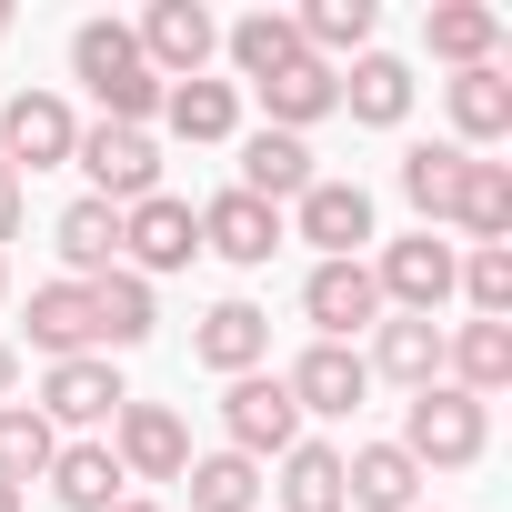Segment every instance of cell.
Masks as SVG:
<instances>
[{"label": "cell", "instance_id": "6da1fadb", "mask_svg": "<svg viewBox=\"0 0 512 512\" xmlns=\"http://www.w3.org/2000/svg\"><path fill=\"white\" fill-rule=\"evenodd\" d=\"M71 81L101 101V121H131V131L161 121V81H151L131 21H81V31H71Z\"/></svg>", "mask_w": 512, "mask_h": 512}, {"label": "cell", "instance_id": "7a4b0ae2", "mask_svg": "<svg viewBox=\"0 0 512 512\" xmlns=\"http://www.w3.org/2000/svg\"><path fill=\"white\" fill-rule=\"evenodd\" d=\"M412 462H422V482L432 472H472L482 452H492V402H472V392H452V382H422L412 402H402V432H392Z\"/></svg>", "mask_w": 512, "mask_h": 512}, {"label": "cell", "instance_id": "3957f363", "mask_svg": "<svg viewBox=\"0 0 512 512\" xmlns=\"http://www.w3.org/2000/svg\"><path fill=\"white\" fill-rule=\"evenodd\" d=\"M71 161L91 171V201H111V211H131V201H151V191H161V141H151V131H131V121H81Z\"/></svg>", "mask_w": 512, "mask_h": 512}, {"label": "cell", "instance_id": "277c9868", "mask_svg": "<svg viewBox=\"0 0 512 512\" xmlns=\"http://www.w3.org/2000/svg\"><path fill=\"white\" fill-rule=\"evenodd\" d=\"M131 392H121V362L111 352H71V362H51L41 372V422L51 432H71V442H91V432H111V412H121Z\"/></svg>", "mask_w": 512, "mask_h": 512}, {"label": "cell", "instance_id": "5b68a950", "mask_svg": "<svg viewBox=\"0 0 512 512\" xmlns=\"http://www.w3.org/2000/svg\"><path fill=\"white\" fill-rule=\"evenodd\" d=\"M292 442H302V412H292L282 372H241V382H221V452H241V462H282Z\"/></svg>", "mask_w": 512, "mask_h": 512}, {"label": "cell", "instance_id": "8992f818", "mask_svg": "<svg viewBox=\"0 0 512 512\" xmlns=\"http://www.w3.org/2000/svg\"><path fill=\"white\" fill-rule=\"evenodd\" d=\"M452 282H462V251L442 241V231H402V241H382V262H372V292H382V312H442L452 302Z\"/></svg>", "mask_w": 512, "mask_h": 512}, {"label": "cell", "instance_id": "52a82bcc", "mask_svg": "<svg viewBox=\"0 0 512 512\" xmlns=\"http://www.w3.org/2000/svg\"><path fill=\"white\" fill-rule=\"evenodd\" d=\"M131 41H141L151 81L171 91V81H211V51H221V21L201 11V0H151V11L131 21Z\"/></svg>", "mask_w": 512, "mask_h": 512}, {"label": "cell", "instance_id": "ba28073f", "mask_svg": "<svg viewBox=\"0 0 512 512\" xmlns=\"http://www.w3.org/2000/svg\"><path fill=\"white\" fill-rule=\"evenodd\" d=\"M101 442H111L121 482H181V472H191V422H181L171 402H121Z\"/></svg>", "mask_w": 512, "mask_h": 512}, {"label": "cell", "instance_id": "9c48e42d", "mask_svg": "<svg viewBox=\"0 0 512 512\" xmlns=\"http://www.w3.org/2000/svg\"><path fill=\"white\" fill-rule=\"evenodd\" d=\"M191 262H201V221H191L181 191H151V201L121 211V272L161 282V272H191Z\"/></svg>", "mask_w": 512, "mask_h": 512}, {"label": "cell", "instance_id": "30bf717a", "mask_svg": "<svg viewBox=\"0 0 512 512\" xmlns=\"http://www.w3.org/2000/svg\"><path fill=\"white\" fill-rule=\"evenodd\" d=\"M71 141H81V111L61 91H11V101H0V161H11L21 181L31 171H61Z\"/></svg>", "mask_w": 512, "mask_h": 512}, {"label": "cell", "instance_id": "8fae6325", "mask_svg": "<svg viewBox=\"0 0 512 512\" xmlns=\"http://www.w3.org/2000/svg\"><path fill=\"white\" fill-rule=\"evenodd\" d=\"M191 221H201V251H211V262H231V272H262L272 251L292 241L282 211H272V201H251V191H211Z\"/></svg>", "mask_w": 512, "mask_h": 512}, {"label": "cell", "instance_id": "7c38bea8", "mask_svg": "<svg viewBox=\"0 0 512 512\" xmlns=\"http://www.w3.org/2000/svg\"><path fill=\"white\" fill-rule=\"evenodd\" d=\"M282 392H292V412H302V422H352V412L372 402V372H362V352H352V342H312V352L282 372Z\"/></svg>", "mask_w": 512, "mask_h": 512}, {"label": "cell", "instance_id": "4fadbf2b", "mask_svg": "<svg viewBox=\"0 0 512 512\" xmlns=\"http://www.w3.org/2000/svg\"><path fill=\"white\" fill-rule=\"evenodd\" d=\"M282 231H302V241L322 251V262H362V241H372V191L322 171V181L292 201V221H282Z\"/></svg>", "mask_w": 512, "mask_h": 512}, {"label": "cell", "instance_id": "5bb4252c", "mask_svg": "<svg viewBox=\"0 0 512 512\" xmlns=\"http://www.w3.org/2000/svg\"><path fill=\"white\" fill-rule=\"evenodd\" d=\"M191 362L221 372V382L272 372V312H262V302H211V312L191 322Z\"/></svg>", "mask_w": 512, "mask_h": 512}, {"label": "cell", "instance_id": "9a60e30c", "mask_svg": "<svg viewBox=\"0 0 512 512\" xmlns=\"http://www.w3.org/2000/svg\"><path fill=\"white\" fill-rule=\"evenodd\" d=\"M442 101H452V151H502L512 141V71L502 61H482V71H452L442 81Z\"/></svg>", "mask_w": 512, "mask_h": 512}, {"label": "cell", "instance_id": "2e32d148", "mask_svg": "<svg viewBox=\"0 0 512 512\" xmlns=\"http://www.w3.org/2000/svg\"><path fill=\"white\" fill-rule=\"evenodd\" d=\"M302 312H312V342H352L382 322V292H372V262H312L302 282Z\"/></svg>", "mask_w": 512, "mask_h": 512}, {"label": "cell", "instance_id": "e0dca14e", "mask_svg": "<svg viewBox=\"0 0 512 512\" xmlns=\"http://www.w3.org/2000/svg\"><path fill=\"white\" fill-rule=\"evenodd\" d=\"M342 512H422V462L402 442H352L342 452Z\"/></svg>", "mask_w": 512, "mask_h": 512}, {"label": "cell", "instance_id": "ac0fdd59", "mask_svg": "<svg viewBox=\"0 0 512 512\" xmlns=\"http://www.w3.org/2000/svg\"><path fill=\"white\" fill-rule=\"evenodd\" d=\"M31 352L41 362H71V352H101V312H91V282H41L31 312H21Z\"/></svg>", "mask_w": 512, "mask_h": 512}, {"label": "cell", "instance_id": "d6986e66", "mask_svg": "<svg viewBox=\"0 0 512 512\" xmlns=\"http://www.w3.org/2000/svg\"><path fill=\"white\" fill-rule=\"evenodd\" d=\"M322 181V161H312V141H292V131H241V181L231 191H251V201H302Z\"/></svg>", "mask_w": 512, "mask_h": 512}, {"label": "cell", "instance_id": "ffe728a7", "mask_svg": "<svg viewBox=\"0 0 512 512\" xmlns=\"http://www.w3.org/2000/svg\"><path fill=\"white\" fill-rule=\"evenodd\" d=\"M362 372H382V382H402V392L442 382V322H422V312H382V322H372Z\"/></svg>", "mask_w": 512, "mask_h": 512}, {"label": "cell", "instance_id": "44dd1931", "mask_svg": "<svg viewBox=\"0 0 512 512\" xmlns=\"http://www.w3.org/2000/svg\"><path fill=\"white\" fill-rule=\"evenodd\" d=\"M422 51L452 61V71H482V61H502V11L492 0H432L422 11Z\"/></svg>", "mask_w": 512, "mask_h": 512}, {"label": "cell", "instance_id": "7402d4cb", "mask_svg": "<svg viewBox=\"0 0 512 512\" xmlns=\"http://www.w3.org/2000/svg\"><path fill=\"white\" fill-rule=\"evenodd\" d=\"M342 111H352L362 131H402V121H412V61H402V51H362V61L342 71Z\"/></svg>", "mask_w": 512, "mask_h": 512}, {"label": "cell", "instance_id": "603a6c76", "mask_svg": "<svg viewBox=\"0 0 512 512\" xmlns=\"http://www.w3.org/2000/svg\"><path fill=\"white\" fill-rule=\"evenodd\" d=\"M342 111V71L332 61H292L282 81H262V131H312V121H332Z\"/></svg>", "mask_w": 512, "mask_h": 512}, {"label": "cell", "instance_id": "cb8c5ba5", "mask_svg": "<svg viewBox=\"0 0 512 512\" xmlns=\"http://www.w3.org/2000/svg\"><path fill=\"white\" fill-rule=\"evenodd\" d=\"M161 121H171V141H191V151L241 141V81H171V91H161Z\"/></svg>", "mask_w": 512, "mask_h": 512}, {"label": "cell", "instance_id": "d4e9b609", "mask_svg": "<svg viewBox=\"0 0 512 512\" xmlns=\"http://www.w3.org/2000/svg\"><path fill=\"white\" fill-rule=\"evenodd\" d=\"M442 382L472 392V402H492V392L512 382V322H462V332H442Z\"/></svg>", "mask_w": 512, "mask_h": 512}, {"label": "cell", "instance_id": "484cf974", "mask_svg": "<svg viewBox=\"0 0 512 512\" xmlns=\"http://www.w3.org/2000/svg\"><path fill=\"white\" fill-rule=\"evenodd\" d=\"M51 502H61V512H111V502H131V482H121V462H111L101 432L51 452Z\"/></svg>", "mask_w": 512, "mask_h": 512}, {"label": "cell", "instance_id": "4316f807", "mask_svg": "<svg viewBox=\"0 0 512 512\" xmlns=\"http://www.w3.org/2000/svg\"><path fill=\"white\" fill-rule=\"evenodd\" d=\"M221 51H231V71H241L251 91L282 81L292 61H312V51H302V31H292V11H241V21L221 31Z\"/></svg>", "mask_w": 512, "mask_h": 512}, {"label": "cell", "instance_id": "83f0119b", "mask_svg": "<svg viewBox=\"0 0 512 512\" xmlns=\"http://www.w3.org/2000/svg\"><path fill=\"white\" fill-rule=\"evenodd\" d=\"M51 241H61V262H71L61 282H101V272H121V211H111V201H91V191L51 221Z\"/></svg>", "mask_w": 512, "mask_h": 512}, {"label": "cell", "instance_id": "f1b7e54d", "mask_svg": "<svg viewBox=\"0 0 512 512\" xmlns=\"http://www.w3.org/2000/svg\"><path fill=\"white\" fill-rule=\"evenodd\" d=\"M452 231H462V241H512V161H462Z\"/></svg>", "mask_w": 512, "mask_h": 512}, {"label": "cell", "instance_id": "f546056e", "mask_svg": "<svg viewBox=\"0 0 512 512\" xmlns=\"http://www.w3.org/2000/svg\"><path fill=\"white\" fill-rule=\"evenodd\" d=\"M292 31H302V51H312V61H332V71H342V51H352V61L372 51L382 11H372V0H312V11H292Z\"/></svg>", "mask_w": 512, "mask_h": 512}, {"label": "cell", "instance_id": "4dcf8cb0", "mask_svg": "<svg viewBox=\"0 0 512 512\" xmlns=\"http://www.w3.org/2000/svg\"><path fill=\"white\" fill-rule=\"evenodd\" d=\"M462 161H472V151H452V141H412V151H402V201L422 211V231H442V221H452Z\"/></svg>", "mask_w": 512, "mask_h": 512}, {"label": "cell", "instance_id": "1f68e13d", "mask_svg": "<svg viewBox=\"0 0 512 512\" xmlns=\"http://www.w3.org/2000/svg\"><path fill=\"white\" fill-rule=\"evenodd\" d=\"M91 312H101V352H131V342L161 332V302H151L141 272H101V282H91Z\"/></svg>", "mask_w": 512, "mask_h": 512}, {"label": "cell", "instance_id": "d6a6232c", "mask_svg": "<svg viewBox=\"0 0 512 512\" xmlns=\"http://www.w3.org/2000/svg\"><path fill=\"white\" fill-rule=\"evenodd\" d=\"M191 512H262V462H241V452H191Z\"/></svg>", "mask_w": 512, "mask_h": 512}, {"label": "cell", "instance_id": "836d02e7", "mask_svg": "<svg viewBox=\"0 0 512 512\" xmlns=\"http://www.w3.org/2000/svg\"><path fill=\"white\" fill-rule=\"evenodd\" d=\"M51 452H61V432H51L31 402H0V482H11V492L51 482Z\"/></svg>", "mask_w": 512, "mask_h": 512}, {"label": "cell", "instance_id": "e575fe53", "mask_svg": "<svg viewBox=\"0 0 512 512\" xmlns=\"http://www.w3.org/2000/svg\"><path fill=\"white\" fill-rule=\"evenodd\" d=\"M282 512H342V442H292L282 452Z\"/></svg>", "mask_w": 512, "mask_h": 512}, {"label": "cell", "instance_id": "d590c367", "mask_svg": "<svg viewBox=\"0 0 512 512\" xmlns=\"http://www.w3.org/2000/svg\"><path fill=\"white\" fill-rule=\"evenodd\" d=\"M452 292L472 302V322H512V241H472Z\"/></svg>", "mask_w": 512, "mask_h": 512}, {"label": "cell", "instance_id": "8d00e7d4", "mask_svg": "<svg viewBox=\"0 0 512 512\" xmlns=\"http://www.w3.org/2000/svg\"><path fill=\"white\" fill-rule=\"evenodd\" d=\"M21 211H31V181L0 161V241H21Z\"/></svg>", "mask_w": 512, "mask_h": 512}, {"label": "cell", "instance_id": "74e56055", "mask_svg": "<svg viewBox=\"0 0 512 512\" xmlns=\"http://www.w3.org/2000/svg\"><path fill=\"white\" fill-rule=\"evenodd\" d=\"M0 402H21V352L0 342Z\"/></svg>", "mask_w": 512, "mask_h": 512}, {"label": "cell", "instance_id": "f35d334b", "mask_svg": "<svg viewBox=\"0 0 512 512\" xmlns=\"http://www.w3.org/2000/svg\"><path fill=\"white\" fill-rule=\"evenodd\" d=\"M111 512H171V502H151V492H131V502H111Z\"/></svg>", "mask_w": 512, "mask_h": 512}, {"label": "cell", "instance_id": "ab89813d", "mask_svg": "<svg viewBox=\"0 0 512 512\" xmlns=\"http://www.w3.org/2000/svg\"><path fill=\"white\" fill-rule=\"evenodd\" d=\"M0 512H31V492H11V482H0Z\"/></svg>", "mask_w": 512, "mask_h": 512}, {"label": "cell", "instance_id": "60d3db41", "mask_svg": "<svg viewBox=\"0 0 512 512\" xmlns=\"http://www.w3.org/2000/svg\"><path fill=\"white\" fill-rule=\"evenodd\" d=\"M0 302H11V251H0Z\"/></svg>", "mask_w": 512, "mask_h": 512}, {"label": "cell", "instance_id": "b9f144b4", "mask_svg": "<svg viewBox=\"0 0 512 512\" xmlns=\"http://www.w3.org/2000/svg\"><path fill=\"white\" fill-rule=\"evenodd\" d=\"M0 41H11V11H0Z\"/></svg>", "mask_w": 512, "mask_h": 512}]
</instances>
